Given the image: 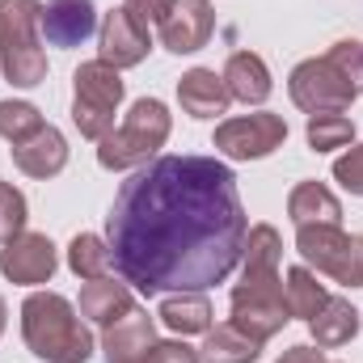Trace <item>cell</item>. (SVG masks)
I'll list each match as a JSON object with an SVG mask.
<instances>
[{
	"label": "cell",
	"mask_w": 363,
	"mask_h": 363,
	"mask_svg": "<svg viewBox=\"0 0 363 363\" xmlns=\"http://www.w3.org/2000/svg\"><path fill=\"white\" fill-rule=\"evenodd\" d=\"M245 233L237 178L216 157H157L123 182L106 216L114 271L144 296L224 283L241 262Z\"/></svg>",
	"instance_id": "6da1fadb"
},
{
	"label": "cell",
	"mask_w": 363,
	"mask_h": 363,
	"mask_svg": "<svg viewBox=\"0 0 363 363\" xmlns=\"http://www.w3.org/2000/svg\"><path fill=\"white\" fill-rule=\"evenodd\" d=\"M21 338L47 363H85L93 355V334L81 325L77 308L60 291H34L21 304Z\"/></svg>",
	"instance_id": "7a4b0ae2"
},
{
	"label": "cell",
	"mask_w": 363,
	"mask_h": 363,
	"mask_svg": "<svg viewBox=\"0 0 363 363\" xmlns=\"http://www.w3.org/2000/svg\"><path fill=\"white\" fill-rule=\"evenodd\" d=\"M0 72L17 89H34L47 81L38 0H0Z\"/></svg>",
	"instance_id": "3957f363"
},
{
	"label": "cell",
	"mask_w": 363,
	"mask_h": 363,
	"mask_svg": "<svg viewBox=\"0 0 363 363\" xmlns=\"http://www.w3.org/2000/svg\"><path fill=\"white\" fill-rule=\"evenodd\" d=\"M169 127H174V118H169L165 101L140 97V101L127 110L123 127H114V131L97 144V165H101V169H114V174L135 169V165H148V157H152L157 148H165Z\"/></svg>",
	"instance_id": "277c9868"
},
{
	"label": "cell",
	"mask_w": 363,
	"mask_h": 363,
	"mask_svg": "<svg viewBox=\"0 0 363 363\" xmlns=\"http://www.w3.org/2000/svg\"><path fill=\"white\" fill-rule=\"evenodd\" d=\"M228 304H233V325L245 330V334L258 338V342L274 338V334L291 321L279 267H254V262H245L241 283L233 287V300H228Z\"/></svg>",
	"instance_id": "5b68a950"
},
{
	"label": "cell",
	"mask_w": 363,
	"mask_h": 363,
	"mask_svg": "<svg viewBox=\"0 0 363 363\" xmlns=\"http://www.w3.org/2000/svg\"><path fill=\"white\" fill-rule=\"evenodd\" d=\"M287 93H291V101H296L304 114H342L363 89L355 85V77L347 72V64H342V60L334 55V47H330L321 60H304V64L291 68Z\"/></svg>",
	"instance_id": "8992f818"
},
{
	"label": "cell",
	"mask_w": 363,
	"mask_h": 363,
	"mask_svg": "<svg viewBox=\"0 0 363 363\" xmlns=\"http://www.w3.org/2000/svg\"><path fill=\"white\" fill-rule=\"evenodd\" d=\"M118 101H123L118 68H110L106 60H89V64L77 68V77H72V123L85 140L101 144L114 131Z\"/></svg>",
	"instance_id": "52a82bcc"
},
{
	"label": "cell",
	"mask_w": 363,
	"mask_h": 363,
	"mask_svg": "<svg viewBox=\"0 0 363 363\" xmlns=\"http://www.w3.org/2000/svg\"><path fill=\"white\" fill-rule=\"evenodd\" d=\"M296 250L308 267L330 274L342 287H363V237L342 233L338 224H304L296 228Z\"/></svg>",
	"instance_id": "ba28073f"
},
{
	"label": "cell",
	"mask_w": 363,
	"mask_h": 363,
	"mask_svg": "<svg viewBox=\"0 0 363 363\" xmlns=\"http://www.w3.org/2000/svg\"><path fill=\"white\" fill-rule=\"evenodd\" d=\"M287 140V123L262 110V114H245V118H228L216 127V148L228 161H262Z\"/></svg>",
	"instance_id": "9c48e42d"
},
{
	"label": "cell",
	"mask_w": 363,
	"mask_h": 363,
	"mask_svg": "<svg viewBox=\"0 0 363 363\" xmlns=\"http://www.w3.org/2000/svg\"><path fill=\"white\" fill-rule=\"evenodd\" d=\"M101 55L97 60H106L110 68H135V64H144L148 60V51H152V34H148V26L123 4V9H110L106 13V21H101Z\"/></svg>",
	"instance_id": "30bf717a"
},
{
	"label": "cell",
	"mask_w": 363,
	"mask_h": 363,
	"mask_svg": "<svg viewBox=\"0 0 363 363\" xmlns=\"http://www.w3.org/2000/svg\"><path fill=\"white\" fill-rule=\"evenodd\" d=\"M60 267V254L51 245L47 233H21L13 237L4 250H0V274L21 283V287H34V283H51V274Z\"/></svg>",
	"instance_id": "8fae6325"
},
{
	"label": "cell",
	"mask_w": 363,
	"mask_h": 363,
	"mask_svg": "<svg viewBox=\"0 0 363 363\" xmlns=\"http://www.w3.org/2000/svg\"><path fill=\"white\" fill-rule=\"evenodd\" d=\"M165 51L174 55H194L211 43L216 34V9L207 0H174V9L165 13V21L157 26Z\"/></svg>",
	"instance_id": "7c38bea8"
},
{
	"label": "cell",
	"mask_w": 363,
	"mask_h": 363,
	"mask_svg": "<svg viewBox=\"0 0 363 363\" xmlns=\"http://www.w3.org/2000/svg\"><path fill=\"white\" fill-rule=\"evenodd\" d=\"M157 342V325L144 308H131L123 313L114 325H106L101 334V351H106V363H144V355L152 351Z\"/></svg>",
	"instance_id": "4fadbf2b"
},
{
	"label": "cell",
	"mask_w": 363,
	"mask_h": 363,
	"mask_svg": "<svg viewBox=\"0 0 363 363\" xmlns=\"http://www.w3.org/2000/svg\"><path fill=\"white\" fill-rule=\"evenodd\" d=\"M97 30L93 0H51L43 9V38L51 47H81Z\"/></svg>",
	"instance_id": "5bb4252c"
},
{
	"label": "cell",
	"mask_w": 363,
	"mask_h": 363,
	"mask_svg": "<svg viewBox=\"0 0 363 363\" xmlns=\"http://www.w3.org/2000/svg\"><path fill=\"white\" fill-rule=\"evenodd\" d=\"M13 165H17L26 178H55V174L68 165V140L47 123V127L34 131L30 140L13 144Z\"/></svg>",
	"instance_id": "9a60e30c"
},
{
	"label": "cell",
	"mask_w": 363,
	"mask_h": 363,
	"mask_svg": "<svg viewBox=\"0 0 363 363\" xmlns=\"http://www.w3.org/2000/svg\"><path fill=\"white\" fill-rule=\"evenodd\" d=\"M178 101L190 118H216L228 110L233 93L224 85V77H216L211 68H190L178 81Z\"/></svg>",
	"instance_id": "2e32d148"
},
{
	"label": "cell",
	"mask_w": 363,
	"mask_h": 363,
	"mask_svg": "<svg viewBox=\"0 0 363 363\" xmlns=\"http://www.w3.org/2000/svg\"><path fill=\"white\" fill-rule=\"evenodd\" d=\"M220 77H224L228 93H233L237 101H245V106H262V101L271 97V89H274L271 68H267L262 55H254V51H233Z\"/></svg>",
	"instance_id": "e0dca14e"
},
{
	"label": "cell",
	"mask_w": 363,
	"mask_h": 363,
	"mask_svg": "<svg viewBox=\"0 0 363 363\" xmlns=\"http://www.w3.org/2000/svg\"><path fill=\"white\" fill-rule=\"evenodd\" d=\"M135 308V300H131V287L127 283H114L110 274H101V279H89L85 287H81V317H89L93 325H114L123 313H131Z\"/></svg>",
	"instance_id": "ac0fdd59"
},
{
	"label": "cell",
	"mask_w": 363,
	"mask_h": 363,
	"mask_svg": "<svg viewBox=\"0 0 363 363\" xmlns=\"http://www.w3.org/2000/svg\"><path fill=\"white\" fill-rule=\"evenodd\" d=\"M287 216H291L296 228H304V224H338V220H342V203L334 199L330 186H321V182H300V186L287 194Z\"/></svg>",
	"instance_id": "d6986e66"
},
{
	"label": "cell",
	"mask_w": 363,
	"mask_h": 363,
	"mask_svg": "<svg viewBox=\"0 0 363 363\" xmlns=\"http://www.w3.org/2000/svg\"><path fill=\"white\" fill-rule=\"evenodd\" d=\"M262 355V342L250 338L245 330H237L233 321L228 325H211L203 334V351H199V363H254Z\"/></svg>",
	"instance_id": "ffe728a7"
},
{
	"label": "cell",
	"mask_w": 363,
	"mask_h": 363,
	"mask_svg": "<svg viewBox=\"0 0 363 363\" xmlns=\"http://www.w3.org/2000/svg\"><path fill=\"white\" fill-rule=\"evenodd\" d=\"M157 317L174 330V334H207L211 330V300L203 296V291H178V296H165L161 300V308H157Z\"/></svg>",
	"instance_id": "44dd1931"
},
{
	"label": "cell",
	"mask_w": 363,
	"mask_h": 363,
	"mask_svg": "<svg viewBox=\"0 0 363 363\" xmlns=\"http://www.w3.org/2000/svg\"><path fill=\"white\" fill-rule=\"evenodd\" d=\"M308 330H313V342L321 347V351H330V347H342V342H351L355 334H359V313L351 308V300H325V308L308 321Z\"/></svg>",
	"instance_id": "7402d4cb"
},
{
	"label": "cell",
	"mask_w": 363,
	"mask_h": 363,
	"mask_svg": "<svg viewBox=\"0 0 363 363\" xmlns=\"http://www.w3.org/2000/svg\"><path fill=\"white\" fill-rule=\"evenodd\" d=\"M325 300H330V291L317 283V274L308 271V267H291L287 271V308H291V317L313 321L325 308Z\"/></svg>",
	"instance_id": "603a6c76"
},
{
	"label": "cell",
	"mask_w": 363,
	"mask_h": 363,
	"mask_svg": "<svg viewBox=\"0 0 363 363\" xmlns=\"http://www.w3.org/2000/svg\"><path fill=\"white\" fill-rule=\"evenodd\" d=\"M68 267H72L77 279H101V274H110V267H114L110 245L97 233H77L72 245H68Z\"/></svg>",
	"instance_id": "cb8c5ba5"
},
{
	"label": "cell",
	"mask_w": 363,
	"mask_h": 363,
	"mask_svg": "<svg viewBox=\"0 0 363 363\" xmlns=\"http://www.w3.org/2000/svg\"><path fill=\"white\" fill-rule=\"evenodd\" d=\"M308 148L313 152H334V148H347L355 140V123L347 114H308Z\"/></svg>",
	"instance_id": "d4e9b609"
},
{
	"label": "cell",
	"mask_w": 363,
	"mask_h": 363,
	"mask_svg": "<svg viewBox=\"0 0 363 363\" xmlns=\"http://www.w3.org/2000/svg\"><path fill=\"white\" fill-rule=\"evenodd\" d=\"M43 127H47V123H43L38 106H30V101H13V97L0 101V135H4L9 144H21V140H30V135L43 131Z\"/></svg>",
	"instance_id": "484cf974"
},
{
	"label": "cell",
	"mask_w": 363,
	"mask_h": 363,
	"mask_svg": "<svg viewBox=\"0 0 363 363\" xmlns=\"http://www.w3.org/2000/svg\"><path fill=\"white\" fill-rule=\"evenodd\" d=\"M26 220H30L26 194L13 182H0V245H9L13 237H21L26 233Z\"/></svg>",
	"instance_id": "4316f807"
},
{
	"label": "cell",
	"mask_w": 363,
	"mask_h": 363,
	"mask_svg": "<svg viewBox=\"0 0 363 363\" xmlns=\"http://www.w3.org/2000/svg\"><path fill=\"white\" fill-rule=\"evenodd\" d=\"M334 178L342 182L351 194H363V144H355L347 157L334 161Z\"/></svg>",
	"instance_id": "83f0119b"
},
{
	"label": "cell",
	"mask_w": 363,
	"mask_h": 363,
	"mask_svg": "<svg viewBox=\"0 0 363 363\" xmlns=\"http://www.w3.org/2000/svg\"><path fill=\"white\" fill-rule=\"evenodd\" d=\"M144 363H199V351L186 347V342H152Z\"/></svg>",
	"instance_id": "f1b7e54d"
},
{
	"label": "cell",
	"mask_w": 363,
	"mask_h": 363,
	"mask_svg": "<svg viewBox=\"0 0 363 363\" xmlns=\"http://www.w3.org/2000/svg\"><path fill=\"white\" fill-rule=\"evenodd\" d=\"M123 4H127L144 26H161V21H165V13L174 9V0H123Z\"/></svg>",
	"instance_id": "f546056e"
},
{
	"label": "cell",
	"mask_w": 363,
	"mask_h": 363,
	"mask_svg": "<svg viewBox=\"0 0 363 363\" xmlns=\"http://www.w3.org/2000/svg\"><path fill=\"white\" fill-rule=\"evenodd\" d=\"M274 363H325V355H321V347H291Z\"/></svg>",
	"instance_id": "4dcf8cb0"
},
{
	"label": "cell",
	"mask_w": 363,
	"mask_h": 363,
	"mask_svg": "<svg viewBox=\"0 0 363 363\" xmlns=\"http://www.w3.org/2000/svg\"><path fill=\"white\" fill-rule=\"evenodd\" d=\"M4 321H9V308H4V300H0V334H4Z\"/></svg>",
	"instance_id": "1f68e13d"
}]
</instances>
